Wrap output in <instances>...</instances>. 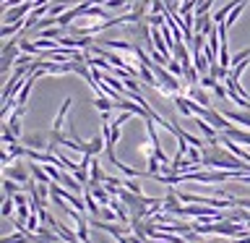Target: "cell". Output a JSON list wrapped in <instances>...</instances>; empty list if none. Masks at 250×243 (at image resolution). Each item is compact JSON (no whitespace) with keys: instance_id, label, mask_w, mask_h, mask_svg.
Wrapping results in <instances>:
<instances>
[{"instance_id":"1","label":"cell","mask_w":250,"mask_h":243,"mask_svg":"<svg viewBox=\"0 0 250 243\" xmlns=\"http://www.w3.org/2000/svg\"><path fill=\"white\" fill-rule=\"evenodd\" d=\"M3 175L13 178L16 183H29V180H31V170H29V165L16 162V165H11V168H3Z\"/></svg>"},{"instance_id":"2","label":"cell","mask_w":250,"mask_h":243,"mask_svg":"<svg viewBox=\"0 0 250 243\" xmlns=\"http://www.w3.org/2000/svg\"><path fill=\"white\" fill-rule=\"evenodd\" d=\"M185 97H190L193 102H198L203 107H211V97H208V89H203V86H188L185 89Z\"/></svg>"},{"instance_id":"3","label":"cell","mask_w":250,"mask_h":243,"mask_svg":"<svg viewBox=\"0 0 250 243\" xmlns=\"http://www.w3.org/2000/svg\"><path fill=\"white\" fill-rule=\"evenodd\" d=\"M227 139H232V141H237V144H245V146H250V131H245V128H240V125H234L232 123V128H227V131H222Z\"/></svg>"},{"instance_id":"4","label":"cell","mask_w":250,"mask_h":243,"mask_svg":"<svg viewBox=\"0 0 250 243\" xmlns=\"http://www.w3.org/2000/svg\"><path fill=\"white\" fill-rule=\"evenodd\" d=\"M70 105H73V99L68 97L65 102H62V107L58 110V115H55V121H52V133H62V123H65V115H68Z\"/></svg>"},{"instance_id":"5","label":"cell","mask_w":250,"mask_h":243,"mask_svg":"<svg viewBox=\"0 0 250 243\" xmlns=\"http://www.w3.org/2000/svg\"><path fill=\"white\" fill-rule=\"evenodd\" d=\"M89 175H91V180H89V186H99V183H104V180H107V172L102 170V165H99V160H97V157H94V160H91Z\"/></svg>"},{"instance_id":"6","label":"cell","mask_w":250,"mask_h":243,"mask_svg":"<svg viewBox=\"0 0 250 243\" xmlns=\"http://www.w3.org/2000/svg\"><path fill=\"white\" fill-rule=\"evenodd\" d=\"M29 170H31V178H34L37 183H44V186H50V183H52V178L47 175V170H44V168H39L37 162H31V160H29Z\"/></svg>"},{"instance_id":"7","label":"cell","mask_w":250,"mask_h":243,"mask_svg":"<svg viewBox=\"0 0 250 243\" xmlns=\"http://www.w3.org/2000/svg\"><path fill=\"white\" fill-rule=\"evenodd\" d=\"M83 199H86V209H89V215L99 219V212H102V207H99V201L94 199V194L89 191V188H86V191H83Z\"/></svg>"},{"instance_id":"8","label":"cell","mask_w":250,"mask_h":243,"mask_svg":"<svg viewBox=\"0 0 250 243\" xmlns=\"http://www.w3.org/2000/svg\"><path fill=\"white\" fill-rule=\"evenodd\" d=\"M94 107H97L99 113H109V110H117V107H115V99L104 97V94H99V97H94Z\"/></svg>"},{"instance_id":"9","label":"cell","mask_w":250,"mask_h":243,"mask_svg":"<svg viewBox=\"0 0 250 243\" xmlns=\"http://www.w3.org/2000/svg\"><path fill=\"white\" fill-rule=\"evenodd\" d=\"M19 186H21V183H16L13 178H5V175H3V196H11V199H13L16 194H21Z\"/></svg>"},{"instance_id":"10","label":"cell","mask_w":250,"mask_h":243,"mask_svg":"<svg viewBox=\"0 0 250 243\" xmlns=\"http://www.w3.org/2000/svg\"><path fill=\"white\" fill-rule=\"evenodd\" d=\"M0 243H34V238H31V235H23V233L16 230L13 235H5V238L0 241Z\"/></svg>"},{"instance_id":"11","label":"cell","mask_w":250,"mask_h":243,"mask_svg":"<svg viewBox=\"0 0 250 243\" xmlns=\"http://www.w3.org/2000/svg\"><path fill=\"white\" fill-rule=\"evenodd\" d=\"M13 207H16V199H11V196H3V219H13L16 215H13Z\"/></svg>"},{"instance_id":"12","label":"cell","mask_w":250,"mask_h":243,"mask_svg":"<svg viewBox=\"0 0 250 243\" xmlns=\"http://www.w3.org/2000/svg\"><path fill=\"white\" fill-rule=\"evenodd\" d=\"M23 146H29V149H44L47 152V146H50V141H44V139H39V136H29V139H23Z\"/></svg>"},{"instance_id":"13","label":"cell","mask_w":250,"mask_h":243,"mask_svg":"<svg viewBox=\"0 0 250 243\" xmlns=\"http://www.w3.org/2000/svg\"><path fill=\"white\" fill-rule=\"evenodd\" d=\"M104 8H109V11H117V8H120V11H128V8H133V3L130 0H107Z\"/></svg>"},{"instance_id":"14","label":"cell","mask_w":250,"mask_h":243,"mask_svg":"<svg viewBox=\"0 0 250 243\" xmlns=\"http://www.w3.org/2000/svg\"><path fill=\"white\" fill-rule=\"evenodd\" d=\"M242 8H245V5H234V8H232V13L227 16V21H224V26H227V29H232L234 24H237V19L242 16Z\"/></svg>"},{"instance_id":"15","label":"cell","mask_w":250,"mask_h":243,"mask_svg":"<svg viewBox=\"0 0 250 243\" xmlns=\"http://www.w3.org/2000/svg\"><path fill=\"white\" fill-rule=\"evenodd\" d=\"M167 71H169V73H175L177 78H180V76H185V66H183V63H180L177 58H172V60L167 63Z\"/></svg>"},{"instance_id":"16","label":"cell","mask_w":250,"mask_h":243,"mask_svg":"<svg viewBox=\"0 0 250 243\" xmlns=\"http://www.w3.org/2000/svg\"><path fill=\"white\" fill-rule=\"evenodd\" d=\"M123 188H128V191H133V194H144L141 191V183H138V178H125V183H123Z\"/></svg>"},{"instance_id":"17","label":"cell","mask_w":250,"mask_h":243,"mask_svg":"<svg viewBox=\"0 0 250 243\" xmlns=\"http://www.w3.org/2000/svg\"><path fill=\"white\" fill-rule=\"evenodd\" d=\"M216 84H219V78H214L211 73L201 76V86H203V89H211V92H214V89H216Z\"/></svg>"},{"instance_id":"18","label":"cell","mask_w":250,"mask_h":243,"mask_svg":"<svg viewBox=\"0 0 250 243\" xmlns=\"http://www.w3.org/2000/svg\"><path fill=\"white\" fill-rule=\"evenodd\" d=\"M21 3H26V0H3V11H8V8H16V5H21Z\"/></svg>"},{"instance_id":"19","label":"cell","mask_w":250,"mask_h":243,"mask_svg":"<svg viewBox=\"0 0 250 243\" xmlns=\"http://www.w3.org/2000/svg\"><path fill=\"white\" fill-rule=\"evenodd\" d=\"M86 3H91V5H99V3H107V0H86Z\"/></svg>"},{"instance_id":"20","label":"cell","mask_w":250,"mask_h":243,"mask_svg":"<svg viewBox=\"0 0 250 243\" xmlns=\"http://www.w3.org/2000/svg\"><path fill=\"white\" fill-rule=\"evenodd\" d=\"M52 3H62V5H68V3H73V0H52Z\"/></svg>"},{"instance_id":"21","label":"cell","mask_w":250,"mask_h":243,"mask_svg":"<svg viewBox=\"0 0 250 243\" xmlns=\"http://www.w3.org/2000/svg\"><path fill=\"white\" fill-rule=\"evenodd\" d=\"M245 227H248V230H250V222H248V225H245Z\"/></svg>"}]
</instances>
